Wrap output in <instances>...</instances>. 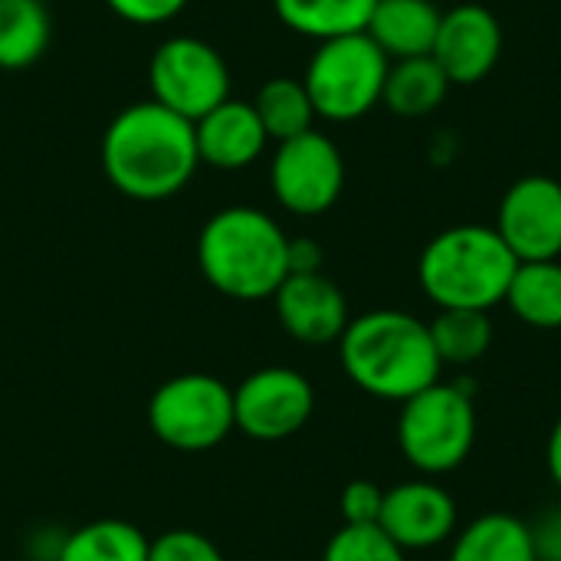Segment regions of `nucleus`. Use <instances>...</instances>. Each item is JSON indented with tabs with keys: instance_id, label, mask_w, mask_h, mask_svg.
I'll return each mask as SVG.
<instances>
[{
	"instance_id": "f257e3e1",
	"label": "nucleus",
	"mask_w": 561,
	"mask_h": 561,
	"mask_svg": "<svg viewBox=\"0 0 561 561\" xmlns=\"http://www.w3.org/2000/svg\"><path fill=\"white\" fill-rule=\"evenodd\" d=\"M197 168L194 122L154 99L122 108L102 135V171L128 201H168L191 184Z\"/></svg>"
},
{
	"instance_id": "f03ea898",
	"label": "nucleus",
	"mask_w": 561,
	"mask_h": 561,
	"mask_svg": "<svg viewBox=\"0 0 561 561\" xmlns=\"http://www.w3.org/2000/svg\"><path fill=\"white\" fill-rule=\"evenodd\" d=\"M335 345L345 378L378 401L404 404L437 385L444 371L427 322L401 309L355 316Z\"/></svg>"
},
{
	"instance_id": "7ed1b4c3",
	"label": "nucleus",
	"mask_w": 561,
	"mask_h": 561,
	"mask_svg": "<svg viewBox=\"0 0 561 561\" xmlns=\"http://www.w3.org/2000/svg\"><path fill=\"white\" fill-rule=\"evenodd\" d=\"M197 270L227 299H273L289 276V233L260 207H224L197 233Z\"/></svg>"
},
{
	"instance_id": "20e7f679",
	"label": "nucleus",
	"mask_w": 561,
	"mask_h": 561,
	"mask_svg": "<svg viewBox=\"0 0 561 561\" xmlns=\"http://www.w3.org/2000/svg\"><path fill=\"white\" fill-rule=\"evenodd\" d=\"M519 260L486 224H457L427 240L417 260L421 293L437 309L490 312L506 302Z\"/></svg>"
},
{
	"instance_id": "39448f33",
	"label": "nucleus",
	"mask_w": 561,
	"mask_h": 561,
	"mask_svg": "<svg viewBox=\"0 0 561 561\" xmlns=\"http://www.w3.org/2000/svg\"><path fill=\"white\" fill-rule=\"evenodd\" d=\"M477 444V404L467 385L437 381L408 398L398 414L401 457L421 477H447L467 463Z\"/></svg>"
},
{
	"instance_id": "423d86ee",
	"label": "nucleus",
	"mask_w": 561,
	"mask_h": 561,
	"mask_svg": "<svg viewBox=\"0 0 561 561\" xmlns=\"http://www.w3.org/2000/svg\"><path fill=\"white\" fill-rule=\"evenodd\" d=\"M388 69L391 59L368 33L316 43L302 72V85L312 99L316 118L335 125L365 118L371 108L381 105Z\"/></svg>"
},
{
	"instance_id": "0eeeda50",
	"label": "nucleus",
	"mask_w": 561,
	"mask_h": 561,
	"mask_svg": "<svg viewBox=\"0 0 561 561\" xmlns=\"http://www.w3.org/2000/svg\"><path fill=\"white\" fill-rule=\"evenodd\" d=\"M148 431L178 454L220 447L233 431V388L207 371H184L161 381L148 398Z\"/></svg>"
},
{
	"instance_id": "6e6552de",
	"label": "nucleus",
	"mask_w": 561,
	"mask_h": 561,
	"mask_svg": "<svg viewBox=\"0 0 561 561\" xmlns=\"http://www.w3.org/2000/svg\"><path fill=\"white\" fill-rule=\"evenodd\" d=\"M151 99L187 122L204 118L230 99V66L201 36H171L148 59Z\"/></svg>"
},
{
	"instance_id": "1a4fd4ad",
	"label": "nucleus",
	"mask_w": 561,
	"mask_h": 561,
	"mask_svg": "<svg viewBox=\"0 0 561 561\" xmlns=\"http://www.w3.org/2000/svg\"><path fill=\"white\" fill-rule=\"evenodd\" d=\"M270 191L286 214H329L345 191L342 148L319 128L279 141L270 158Z\"/></svg>"
},
{
	"instance_id": "9d476101",
	"label": "nucleus",
	"mask_w": 561,
	"mask_h": 561,
	"mask_svg": "<svg viewBox=\"0 0 561 561\" xmlns=\"http://www.w3.org/2000/svg\"><path fill=\"white\" fill-rule=\"evenodd\" d=\"M316 414L312 381L286 365H266L250 371L233 388V424L243 437L260 444H279L296 437Z\"/></svg>"
},
{
	"instance_id": "9b49d317",
	"label": "nucleus",
	"mask_w": 561,
	"mask_h": 561,
	"mask_svg": "<svg viewBox=\"0 0 561 561\" xmlns=\"http://www.w3.org/2000/svg\"><path fill=\"white\" fill-rule=\"evenodd\" d=\"M493 230L519 263L561 260V181L526 174L506 187Z\"/></svg>"
},
{
	"instance_id": "f8f14e48",
	"label": "nucleus",
	"mask_w": 561,
	"mask_h": 561,
	"mask_svg": "<svg viewBox=\"0 0 561 561\" xmlns=\"http://www.w3.org/2000/svg\"><path fill=\"white\" fill-rule=\"evenodd\" d=\"M450 85L483 82L503 56V23L483 3H457L444 10L431 49Z\"/></svg>"
},
{
	"instance_id": "ddd939ff",
	"label": "nucleus",
	"mask_w": 561,
	"mask_h": 561,
	"mask_svg": "<svg viewBox=\"0 0 561 561\" xmlns=\"http://www.w3.org/2000/svg\"><path fill=\"white\" fill-rule=\"evenodd\" d=\"M457 519L460 513L454 496L437 480L421 477L385 490L378 526L404 552H427L457 536Z\"/></svg>"
},
{
	"instance_id": "4468645a",
	"label": "nucleus",
	"mask_w": 561,
	"mask_h": 561,
	"mask_svg": "<svg viewBox=\"0 0 561 561\" xmlns=\"http://www.w3.org/2000/svg\"><path fill=\"white\" fill-rule=\"evenodd\" d=\"M279 329L299 345H332L352 322L348 299L325 273H289L273 293Z\"/></svg>"
},
{
	"instance_id": "2eb2a0df",
	"label": "nucleus",
	"mask_w": 561,
	"mask_h": 561,
	"mask_svg": "<svg viewBox=\"0 0 561 561\" xmlns=\"http://www.w3.org/2000/svg\"><path fill=\"white\" fill-rule=\"evenodd\" d=\"M194 138H197L201 164H210L217 171H243L256 164L270 145V135L253 102L233 95L194 122Z\"/></svg>"
},
{
	"instance_id": "dca6fc26",
	"label": "nucleus",
	"mask_w": 561,
	"mask_h": 561,
	"mask_svg": "<svg viewBox=\"0 0 561 561\" xmlns=\"http://www.w3.org/2000/svg\"><path fill=\"white\" fill-rule=\"evenodd\" d=\"M440 16L444 10L434 0H378L365 33L391 62L431 56Z\"/></svg>"
},
{
	"instance_id": "f3484780",
	"label": "nucleus",
	"mask_w": 561,
	"mask_h": 561,
	"mask_svg": "<svg viewBox=\"0 0 561 561\" xmlns=\"http://www.w3.org/2000/svg\"><path fill=\"white\" fill-rule=\"evenodd\" d=\"M447 561H539L529 523L510 513H483L450 539Z\"/></svg>"
},
{
	"instance_id": "a211bd4d",
	"label": "nucleus",
	"mask_w": 561,
	"mask_h": 561,
	"mask_svg": "<svg viewBox=\"0 0 561 561\" xmlns=\"http://www.w3.org/2000/svg\"><path fill=\"white\" fill-rule=\"evenodd\" d=\"M450 89L454 85L444 76V69L434 62V56L398 59L388 69L381 105L401 118H424L447 102Z\"/></svg>"
},
{
	"instance_id": "6ab92c4d",
	"label": "nucleus",
	"mask_w": 561,
	"mask_h": 561,
	"mask_svg": "<svg viewBox=\"0 0 561 561\" xmlns=\"http://www.w3.org/2000/svg\"><path fill=\"white\" fill-rule=\"evenodd\" d=\"M378 0H273L279 23L306 39L325 43L335 36L365 33Z\"/></svg>"
},
{
	"instance_id": "aec40b11",
	"label": "nucleus",
	"mask_w": 561,
	"mask_h": 561,
	"mask_svg": "<svg viewBox=\"0 0 561 561\" xmlns=\"http://www.w3.org/2000/svg\"><path fill=\"white\" fill-rule=\"evenodd\" d=\"M151 539L128 519H92L66 533L53 561H148Z\"/></svg>"
},
{
	"instance_id": "412c9836",
	"label": "nucleus",
	"mask_w": 561,
	"mask_h": 561,
	"mask_svg": "<svg viewBox=\"0 0 561 561\" xmlns=\"http://www.w3.org/2000/svg\"><path fill=\"white\" fill-rule=\"evenodd\" d=\"M503 306L529 329H561V260L519 263Z\"/></svg>"
},
{
	"instance_id": "4be33fe9",
	"label": "nucleus",
	"mask_w": 561,
	"mask_h": 561,
	"mask_svg": "<svg viewBox=\"0 0 561 561\" xmlns=\"http://www.w3.org/2000/svg\"><path fill=\"white\" fill-rule=\"evenodd\" d=\"M53 39V20L39 0H0V69L33 66Z\"/></svg>"
},
{
	"instance_id": "5701e85b",
	"label": "nucleus",
	"mask_w": 561,
	"mask_h": 561,
	"mask_svg": "<svg viewBox=\"0 0 561 561\" xmlns=\"http://www.w3.org/2000/svg\"><path fill=\"white\" fill-rule=\"evenodd\" d=\"M427 329L440 365L467 368L483 362L493 348V319L480 309H437Z\"/></svg>"
},
{
	"instance_id": "b1692460",
	"label": "nucleus",
	"mask_w": 561,
	"mask_h": 561,
	"mask_svg": "<svg viewBox=\"0 0 561 561\" xmlns=\"http://www.w3.org/2000/svg\"><path fill=\"white\" fill-rule=\"evenodd\" d=\"M250 102H253L270 141H276V145L316 128V108H312V99H309L302 79L273 76L256 89V95Z\"/></svg>"
},
{
	"instance_id": "393cba45",
	"label": "nucleus",
	"mask_w": 561,
	"mask_h": 561,
	"mask_svg": "<svg viewBox=\"0 0 561 561\" xmlns=\"http://www.w3.org/2000/svg\"><path fill=\"white\" fill-rule=\"evenodd\" d=\"M322 561H408V552L381 526H342L325 542Z\"/></svg>"
},
{
	"instance_id": "a878e982",
	"label": "nucleus",
	"mask_w": 561,
	"mask_h": 561,
	"mask_svg": "<svg viewBox=\"0 0 561 561\" xmlns=\"http://www.w3.org/2000/svg\"><path fill=\"white\" fill-rule=\"evenodd\" d=\"M148 561H227L210 542V536L197 529H168L148 546Z\"/></svg>"
},
{
	"instance_id": "bb28decb",
	"label": "nucleus",
	"mask_w": 561,
	"mask_h": 561,
	"mask_svg": "<svg viewBox=\"0 0 561 561\" xmlns=\"http://www.w3.org/2000/svg\"><path fill=\"white\" fill-rule=\"evenodd\" d=\"M381 506H385V490L375 480H352L339 496L342 526H378Z\"/></svg>"
},
{
	"instance_id": "cd10ccee",
	"label": "nucleus",
	"mask_w": 561,
	"mask_h": 561,
	"mask_svg": "<svg viewBox=\"0 0 561 561\" xmlns=\"http://www.w3.org/2000/svg\"><path fill=\"white\" fill-rule=\"evenodd\" d=\"M191 0H105V7L135 26H154V23H168L174 20Z\"/></svg>"
},
{
	"instance_id": "c85d7f7f",
	"label": "nucleus",
	"mask_w": 561,
	"mask_h": 561,
	"mask_svg": "<svg viewBox=\"0 0 561 561\" xmlns=\"http://www.w3.org/2000/svg\"><path fill=\"white\" fill-rule=\"evenodd\" d=\"M529 536L539 561H561V506H549L536 523H529Z\"/></svg>"
},
{
	"instance_id": "c756f323",
	"label": "nucleus",
	"mask_w": 561,
	"mask_h": 561,
	"mask_svg": "<svg viewBox=\"0 0 561 561\" xmlns=\"http://www.w3.org/2000/svg\"><path fill=\"white\" fill-rule=\"evenodd\" d=\"M322 247L312 237H289V273H322Z\"/></svg>"
},
{
	"instance_id": "7c9ffc66",
	"label": "nucleus",
	"mask_w": 561,
	"mask_h": 561,
	"mask_svg": "<svg viewBox=\"0 0 561 561\" xmlns=\"http://www.w3.org/2000/svg\"><path fill=\"white\" fill-rule=\"evenodd\" d=\"M546 467L552 483L561 490V414L556 417L552 431H549V444H546Z\"/></svg>"
},
{
	"instance_id": "2f4dec72",
	"label": "nucleus",
	"mask_w": 561,
	"mask_h": 561,
	"mask_svg": "<svg viewBox=\"0 0 561 561\" xmlns=\"http://www.w3.org/2000/svg\"><path fill=\"white\" fill-rule=\"evenodd\" d=\"M39 3H46V0H39Z\"/></svg>"
}]
</instances>
